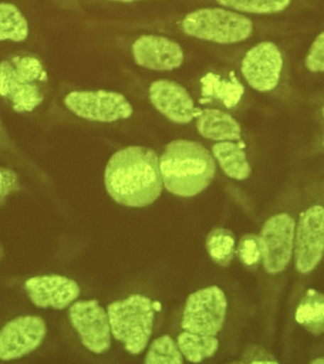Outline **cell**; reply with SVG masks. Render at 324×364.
Here are the masks:
<instances>
[{
	"instance_id": "obj_25",
	"label": "cell",
	"mask_w": 324,
	"mask_h": 364,
	"mask_svg": "<svg viewBox=\"0 0 324 364\" xmlns=\"http://www.w3.org/2000/svg\"><path fill=\"white\" fill-rule=\"evenodd\" d=\"M237 255L244 266H257L263 259L260 236L256 235L243 236L238 244Z\"/></svg>"
},
{
	"instance_id": "obj_18",
	"label": "cell",
	"mask_w": 324,
	"mask_h": 364,
	"mask_svg": "<svg viewBox=\"0 0 324 364\" xmlns=\"http://www.w3.org/2000/svg\"><path fill=\"white\" fill-rule=\"evenodd\" d=\"M213 156L227 176L236 181H246L252 175V166L240 144L233 141H218L212 146Z\"/></svg>"
},
{
	"instance_id": "obj_12",
	"label": "cell",
	"mask_w": 324,
	"mask_h": 364,
	"mask_svg": "<svg viewBox=\"0 0 324 364\" xmlns=\"http://www.w3.org/2000/svg\"><path fill=\"white\" fill-rule=\"evenodd\" d=\"M296 269L303 274L313 272L324 255V208L315 205L301 215L295 232Z\"/></svg>"
},
{
	"instance_id": "obj_30",
	"label": "cell",
	"mask_w": 324,
	"mask_h": 364,
	"mask_svg": "<svg viewBox=\"0 0 324 364\" xmlns=\"http://www.w3.org/2000/svg\"><path fill=\"white\" fill-rule=\"evenodd\" d=\"M323 146H324V136H323Z\"/></svg>"
},
{
	"instance_id": "obj_5",
	"label": "cell",
	"mask_w": 324,
	"mask_h": 364,
	"mask_svg": "<svg viewBox=\"0 0 324 364\" xmlns=\"http://www.w3.org/2000/svg\"><path fill=\"white\" fill-rule=\"evenodd\" d=\"M180 27L193 38L222 45L246 41L253 33L249 17L222 8H204L188 14Z\"/></svg>"
},
{
	"instance_id": "obj_22",
	"label": "cell",
	"mask_w": 324,
	"mask_h": 364,
	"mask_svg": "<svg viewBox=\"0 0 324 364\" xmlns=\"http://www.w3.org/2000/svg\"><path fill=\"white\" fill-rule=\"evenodd\" d=\"M206 247L213 262L219 266L227 267L234 257L235 236L232 230L216 228L207 235Z\"/></svg>"
},
{
	"instance_id": "obj_19",
	"label": "cell",
	"mask_w": 324,
	"mask_h": 364,
	"mask_svg": "<svg viewBox=\"0 0 324 364\" xmlns=\"http://www.w3.org/2000/svg\"><path fill=\"white\" fill-rule=\"evenodd\" d=\"M295 320L315 336L324 334V294L309 289L298 303Z\"/></svg>"
},
{
	"instance_id": "obj_2",
	"label": "cell",
	"mask_w": 324,
	"mask_h": 364,
	"mask_svg": "<svg viewBox=\"0 0 324 364\" xmlns=\"http://www.w3.org/2000/svg\"><path fill=\"white\" fill-rule=\"evenodd\" d=\"M159 168L168 192L180 198H193L206 190L215 178L212 154L196 141L176 139L164 148Z\"/></svg>"
},
{
	"instance_id": "obj_10",
	"label": "cell",
	"mask_w": 324,
	"mask_h": 364,
	"mask_svg": "<svg viewBox=\"0 0 324 364\" xmlns=\"http://www.w3.org/2000/svg\"><path fill=\"white\" fill-rule=\"evenodd\" d=\"M294 219L280 213L267 219L261 230L264 269L269 274L283 272L291 260L295 243Z\"/></svg>"
},
{
	"instance_id": "obj_28",
	"label": "cell",
	"mask_w": 324,
	"mask_h": 364,
	"mask_svg": "<svg viewBox=\"0 0 324 364\" xmlns=\"http://www.w3.org/2000/svg\"><path fill=\"white\" fill-rule=\"evenodd\" d=\"M111 1L121 2V3H131V2L139 1V0H111Z\"/></svg>"
},
{
	"instance_id": "obj_8",
	"label": "cell",
	"mask_w": 324,
	"mask_h": 364,
	"mask_svg": "<svg viewBox=\"0 0 324 364\" xmlns=\"http://www.w3.org/2000/svg\"><path fill=\"white\" fill-rule=\"evenodd\" d=\"M284 70L283 53L275 43H258L247 50L241 62V73L249 87L261 93L275 90Z\"/></svg>"
},
{
	"instance_id": "obj_16",
	"label": "cell",
	"mask_w": 324,
	"mask_h": 364,
	"mask_svg": "<svg viewBox=\"0 0 324 364\" xmlns=\"http://www.w3.org/2000/svg\"><path fill=\"white\" fill-rule=\"evenodd\" d=\"M201 104L219 102L227 109L237 107L244 94V87L232 73L229 78L215 73H207L200 79Z\"/></svg>"
},
{
	"instance_id": "obj_4",
	"label": "cell",
	"mask_w": 324,
	"mask_h": 364,
	"mask_svg": "<svg viewBox=\"0 0 324 364\" xmlns=\"http://www.w3.org/2000/svg\"><path fill=\"white\" fill-rule=\"evenodd\" d=\"M155 304L146 296L133 294L107 306L113 337L131 355L141 354L152 336Z\"/></svg>"
},
{
	"instance_id": "obj_7",
	"label": "cell",
	"mask_w": 324,
	"mask_h": 364,
	"mask_svg": "<svg viewBox=\"0 0 324 364\" xmlns=\"http://www.w3.org/2000/svg\"><path fill=\"white\" fill-rule=\"evenodd\" d=\"M64 104L74 115L90 122H114L129 119L134 113L126 97L115 91H71Z\"/></svg>"
},
{
	"instance_id": "obj_26",
	"label": "cell",
	"mask_w": 324,
	"mask_h": 364,
	"mask_svg": "<svg viewBox=\"0 0 324 364\" xmlns=\"http://www.w3.org/2000/svg\"><path fill=\"white\" fill-rule=\"evenodd\" d=\"M304 65L312 73H324V31L318 34L306 54Z\"/></svg>"
},
{
	"instance_id": "obj_29",
	"label": "cell",
	"mask_w": 324,
	"mask_h": 364,
	"mask_svg": "<svg viewBox=\"0 0 324 364\" xmlns=\"http://www.w3.org/2000/svg\"><path fill=\"white\" fill-rule=\"evenodd\" d=\"M321 115H323V119H324V105H323V108H321Z\"/></svg>"
},
{
	"instance_id": "obj_6",
	"label": "cell",
	"mask_w": 324,
	"mask_h": 364,
	"mask_svg": "<svg viewBox=\"0 0 324 364\" xmlns=\"http://www.w3.org/2000/svg\"><path fill=\"white\" fill-rule=\"evenodd\" d=\"M227 309V297L220 287L199 289L187 298L182 328L196 334L216 336L224 326Z\"/></svg>"
},
{
	"instance_id": "obj_9",
	"label": "cell",
	"mask_w": 324,
	"mask_h": 364,
	"mask_svg": "<svg viewBox=\"0 0 324 364\" xmlns=\"http://www.w3.org/2000/svg\"><path fill=\"white\" fill-rule=\"evenodd\" d=\"M68 318L85 348L94 354H104L110 349L109 317L99 301H75L68 309Z\"/></svg>"
},
{
	"instance_id": "obj_24",
	"label": "cell",
	"mask_w": 324,
	"mask_h": 364,
	"mask_svg": "<svg viewBox=\"0 0 324 364\" xmlns=\"http://www.w3.org/2000/svg\"><path fill=\"white\" fill-rule=\"evenodd\" d=\"M219 5L241 13L273 14L281 13L291 4L292 0H215Z\"/></svg>"
},
{
	"instance_id": "obj_15",
	"label": "cell",
	"mask_w": 324,
	"mask_h": 364,
	"mask_svg": "<svg viewBox=\"0 0 324 364\" xmlns=\"http://www.w3.org/2000/svg\"><path fill=\"white\" fill-rule=\"evenodd\" d=\"M149 98L153 107L178 124H187L195 119V102L186 88L171 80H156L150 85Z\"/></svg>"
},
{
	"instance_id": "obj_27",
	"label": "cell",
	"mask_w": 324,
	"mask_h": 364,
	"mask_svg": "<svg viewBox=\"0 0 324 364\" xmlns=\"http://www.w3.org/2000/svg\"><path fill=\"white\" fill-rule=\"evenodd\" d=\"M310 363H311V364H324V358L320 357V358H315V360L310 361Z\"/></svg>"
},
{
	"instance_id": "obj_17",
	"label": "cell",
	"mask_w": 324,
	"mask_h": 364,
	"mask_svg": "<svg viewBox=\"0 0 324 364\" xmlns=\"http://www.w3.org/2000/svg\"><path fill=\"white\" fill-rule=\"evenodd\" d=\"M196 119V129L205 139L215 141H239L242 127L229 113L215 108L202 109Z\"/></svg>"
},
{
	"instance_id": "obj_23",
	"label": "cell",
	"mask_w": 324,
	"mask_h": 364,
	"mask_svg": "<svg viewBox=\"0 0 324 364\" xmlns=\"http://www.w3.org/2000/svg\"><path fill=\"white\" fill-rule=\"evenodd\" d=\"M183 361L178 343L168 335L156 338L144 358L146 364H181Z\"/></svg>"
},
{
	"instance_id": "obj_21",
	"label": "cell",
	"mask_w": 324,
	"mask_h": 364,
	"mask_svg": "<svg viewBox=\"0 0 324 364\" xmlns=\"http://www.w3.org/2000/svg\"><path fill=\"white\" fill-rule=\"evenodd\" d=\"M30 28L24 14L11 3H0V42H23Z\"/></svg>"
},
{
	"instance_id": "obj_20",
	"label": "cell",
	"mask_w": 324,
	"mask_h": 364,
	"mask_svg": "<svg viewBox=\"0 0 324 364\" xmlns=\"http://www.w3.org/2000/svg\"><path fill=\"white\" fill-rule=\"evenodd\" d=\"M176 343L183 357L193 363L213 357L219 347L215 336L196 334L186 330L179 334Z\"/></svg>"
},
{
	"instance_id": "obj_1",
	"label": "cell",
	"mask_w": 324,
	"mask_h": 364,
	"mask_svg": "<svg viewBox=\"0 0 324 364\" xmlns=\"http://www.w3.org/2000/svg\"><path fill=\"white\" fill-rule=\"evenodd\" d=\"M105 189L117 203L144 208L163 190L158 154L151 148L128 146L114 154L104 171Z\"/></svg>"
},
{
	"instance_id": "obj_11",
	"label": "cell",
	"mask_w": 324,
	"mask_h": 364,
	"mask_svg": "<svg viewBox=\"0 0 324 364\" xmlns=\"http://www.w3.org/2000/svg\"><path fill=\"white\" fill-rule=\"evenodd\" d=\"M47 323L39 316H19L0 329V360H19L38 349L47 336Z\"/></svg>"
},
{
	"instance_id": "obj_3",
	"label": "cell",
	"mask_w": 324,
	"mask_h": 364,
	"mask_svg": "<svg viewBox=\"0 0 324 364\" xmlns=\"http://www.w3.org/2000/svg\"><path fill=\"white\" fill-rule=\"evenodd\" d=\"M48 73L33 54H18L0 62V97L17 113H30L45 101Z\"/></svg>"
},
{
	"instance_id": "obj_14",
	"label": "cell",
	"mask_w": 324,
	"mask_h": 364,
	"mask_svg": "<svg viewBox=\"0 0 324 364\" xmlns=\"http://www.w3.org/2000/svg\"><path fill=\"white\" fill-rule=\"evenodd\" d=\"M132 55L139 67L155 71L173 70L184 62V51L178 43L153 34H144L135 40Z\"/></svg>"
},
{
	"instance_id": "obj_13",
	"label": "cell",
	"mask_w": 324,
	"mask_h": 364,
	"mask_svg": "<svg viewBox=\"0 0 324 364\" xmlns=\"http://www.w3.org/2000/svg\"><path fill=\"white\" fill-rule=\"evenodd\" d=\"M31 303L38 309L63 310L78 299L81 289L73 279L59 274L34 276L25 282Z\"/></svg>"
}]
</instances>
